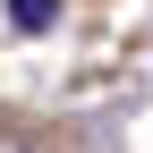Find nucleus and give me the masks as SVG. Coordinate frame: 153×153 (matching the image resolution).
Listing matches in <instances>:
<instances>
[{
  "mask_svg": "<svg viewBox=\"0 0 153 153\" xmlns=\"http://www.w3.org/2000/svg\"><path fill=\"white\" fill-rule=\"evenodd\" d=\"M9 17H17V26H26V34H43L51 17H60V0H9Z\"/></svg>",
  "mask_w": 153,
  "mask_h": 153,
  "instance_id": "obj_1",
  "label": "nucleus"
}]
</instances>
